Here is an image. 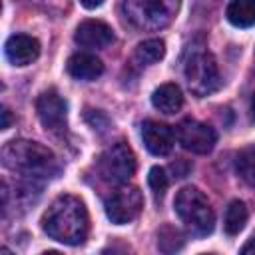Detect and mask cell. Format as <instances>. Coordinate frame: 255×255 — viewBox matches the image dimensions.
Returning <instances> with one entry per match:
<instances>
[{
	"mask_svg": "<svg viewBox=\"0 0 255 255\" xmlns=\"http://www.w3.org/2000/svg\"><path fill=\"white\" fill-rule=\"evenodd\" d=\"M42 229L64 245H82L88 237L90 219L84 203L74 195H60L42 217Z\"/></svg>",
	"mask_w": 255,
	"mask_h": 255,
	"instance_id": "cell-1",
	"label": "cell"
},
{
	"mask_svg": "<svg viewBox=\"0 0 255 255\" xmlns=\"http://www.w3.org/2000/svg\"><path fill=\"white\" fill-rule=\"evenodd\" d=\"M2 161L8 169L20 171L28 177H52L60 171L56 155L38 141L14 139L4 145Z\"/></svg>",
	"mask_w": 255,
	"mask_h": 255,
	"instance_id": "cell-2",
	"label": "cell"
},
{
	"mask_svg": "<svg viewBox=\"0 0 255 255\" xmlns=\"http://www.w3.org/2000/svg\"><path fill=\"white\" fill-rule=\"evenodd\" d=\"M175 213L177 217L185 223V227L195 233V235H207L213 231L215 225V213L207 201V197L203 195V191H199L193 185H187L183 189L177 191L175 201H173Z\"/></svg>",
	"mask_w": 255,
	"mask_h": 255,
	"instance_id": "cell-3",
	"label": "cell"
},
{
	"mask_svg": "<svg viewBox=\"0 0 255 255\" xmlns=\"http://www.w3.org/2000/svg\"><path fill=\"white\" fill-rule=\"evenodd\" d=\"M181 0H124L126 18L139 30H161L169 26Z\"/></svg>",
	"mask_w": 255,
	"mask_h": 255,
	"instance_id": "cell-4",
	"label": "cell"
},
{
	"mask_svg": "<svg viewBox=\"0 0 255 255\" xmlns=\"http://www.w3.org/2000/svg\"><path fill=\"white\" fill-rule=\"evenodd\" d=\"M183 74H185L187 88L199 98L215 92L221 84L217 62L203 46L189 48L187 58L183 62Z\"/></svg>",
	"mask_w": 255,
	"mask_h": 255,
	"instance_id": "cell-5",
	"label": "cell"
},
{
	"mask_svg": "<svg viewBox=\"0 0 255 255\" xmlns=\"http://www.w3.org/2000/svg\"><path fill=\"white\" fill-rule=\"evenodd\" d=\"M135 171V155L131 147L124 141L112 143L108 149L102 151L98 159V173L104 181L122 185L126 183Z\"/></svg>",
	"mask_w": 255,
	"mask_h": 255,
	"instance_id": "cell-6",
	"label": "cell"
},
{
	"mask_svg": "<svg viewBox=\"0 0 255 255\" xmlns=\"http://www.w3.org/2000/svg\"><path fill=\"white\" fill-rule=\"evenodd\" d=\"M143 207V197L137 187H120L106 201V215L112 223L124 225L133 221Z\"/></svg>",
	"mask_w": 255,
	"mask_h": 255,
	"instance_id": "cell-7",
	"label": "cell"
},
{
	"mask_svg": "<svg viewBox=\"0 0 255 255\" xmlns=\"http://www.w3.org/2000/svg\"><path fill=\"white\" fill-rule=\"evenodd\" d=\"M177 141L181 143L183 149L203 155L215 147L217 133L207 124H201L197 120H183L177 126Z\"/></svg>",
	"mask_w": 255,
	"mask_h": 255,
	"instance_id": "cell-8",
	"label": "cell"
},
{
	"mask_svg": "<svg viewBox=\"0 0 255 255\" xmlns=\"http://www.w3.org/2000/svg\"><path fill=\"white\" fill-rule=\"evenodd\" d=\"M36 112H38V118L46 129H52V131L66 129L68 104L56 90H48V92H42L38 96Z\"/></svg>",
	"mask_w": 255,
	"mask_h": 255,
	"instance_id": "cell-9",
	"label": "cell"
},
{
	"mask_svg": "<svg viewBox=\"0 0 255 255\" xmlns=\"http://www.w3.org/2000/svg\"><path fill=\"white\" fill-rule=\"evenodd\" d=\"M141 139L149 153L153 155H167L173 147V129L165 124L145 120L141 124Z\"/></svg>",
	"mask_w": 255,
	"mask_h": 255,
	"instance_id": "cell-10",
	"label": "cell"
},
{
	"mask_svg": "<svg viewBox=\"0 0 255 255\" xmlns=\"http://www.w3.org/2000/svg\"><path fill=\"white\" fill-rule=\"evenodd\" d=\"M74 40L82 48H106L114 42V30L102 20H84L76 28Z\"/></svg>",
	"mask_w": 255,
	"mask_h": 255,
	"instance_id": "cell-11",
	"label": "cell"
},
{
	"mask_svg": "<svg viewBox=\"0 0 255 255\" xmlns=\"http://www.w3.org/2000/svg\"><path fill=\"white\" fill-rule=\"evenodd\" d=\"M4 52L10 64L28 66L40 56V42L28 34H14L6 40Z\"/></svg>",
	"mask_w": 255,
	"mask_h": 255,
	"instance_id": "cell-12",
	"label": "cell"
},
{
	"mask_svg": "<svg viewBox=\"0 0 255 255\" xmlns=\"http://www.w3.org/2000/svg\"><path fill=\"white\" fill-rule=\"evenodd\" d=\"M66 70L72 78L76 80H82V82H92L96 78L102 76L104 72V64L98 56L94 54H88V52H78L74 56L68 58V64H66Z\"/></svg>",
	"mask_w": 255,
	"mask_h": 255,
	"instance_id": "cell-13",
	"label": "cell"
},
{
	"mask_svg": "<svg viewBox=\"0 0 255 255\" xmlns=\"http://www.w3.org/2000/svg\"><path fill=\"white\" fill-rule=\"evenodd\" d=\"M151 104L161 114H175L183 106V94L177 84H161L151 94Z\"/></svg>",
	"mask_w": 255,
	"mask_h": 255,
	"instance_id": "cell-14",
	"label": "cell"
},
{
	"mask_svg": "<svg viewBox=\"0 0 255 255\" xmlns=\"http://www.w3.org/2000/svg\"><path fill=\"white\" fill-rule=\"evenodd\" d=\"M163 56H165V44H163V40L151 38V40H145V42L137 44V48H135V52L131 56V62L137 68H145V66H153Z\"/></svg>",
	"mask_w": 255,
	"mask_h": 255,
	"instance_id": "cell-15",
	"label": "cell"
},
{
	"mask_svg": "<svg viewBox=\"0 0 255 255\" xmlns=\"http://www.w3.org/2000/svg\"><path fill=\"white\" fill-rule=\"evenodd\" d=\"M225 16L237 28L255 26V0H231Z\"/></svg>",
	"mask_w": 255,
	"mask_h": 255,
	"instance_id": "cell-16",
	"label": "cell"
},
{
	"mask_svg": "<svg viewBox=\"0 0 255 255\" xmlns=\"http://www.w3.org/2000/svg\"><path fill=\"white\" fill-rule=\"evenodd\" d=\"M247 205L239 199H233L227 209H225V217H223V229L227 235H237L245 223H247Z\"/></svg>",
	"mask_w": 255,
	"mask_h": 255,
	"instance_id": "cell-17",
	"label": "cell"
},
{
	"mask_svg": "<svg viewBox=\"0 0 255 255\" xmlns=\"http://www.w3.org/2000/svg\"><path fill=\"white\" fill-rule=\"evenodd\" d=\"M235 169L245 183L255 185V143L239 149L235 157Z\"/></svg>",
	"mask_w": 255,
	"mask_h": 255,
	"instance_id": "cell-18",
	"label": "cell"
},
{
	"mask_svg": "<svg viewBox=\"0 0 255 255\" xmlns=\"http://www.w3.org/2000/svg\"><path fill=\"white\" fill-rule=\"evenodd\" d=\"M157 247L163 253H173V251H177V249L183 247V235L175 227L165 225L159 231V235H157Z\"/></svg>",
	"mask_w": 255,
	"mask_h": 255,
	"instance_id": "cell-19",
	"label": "cell"
},
{
	"mask_svg": "<svg viewBox=\"0 0 255 255\" xmlns=\"http://www.w3.org/2000/svg\"><path fill=\"white\" fill-rule=\"evenodd\" d=\"M147 183H149L151 191H153L155 195H159V197H161V195L165 193L167 185H169V179H167V175H165L163 167L153 165V167L149 169V173H147Z\"/></svg>",
	"mask_w": 255,
	"mask_h": 255,
	"instance_id": "cell-20",
	"label": "cell"
},
{
	"mask_svg": "<svg viewBox=\"0 0 255 255\" xmlns=\"http://www.w3.org/2000/svg\"><path fill=\"white\" fill-rule=\"evenodd\" d=\"M10 124H12V118H10V112H8V108H2V129H8L10 128Z\"/></svg>",
	"mask_w": 255,
	"mask_h": 255,
	"instance_id": "cell-21",
	"label": "cell"
},
{
	"mask_svg": "<svg viewBox=\"0 0 255 255\" xmlns=\"http://www.w3.org/2000/svg\"><path fill=\"white\" fill-rule=\"evenodd\" d=\"M241 253H245V255H249V253H253L255 255V237H251L245 245H243V249H241Z\"/></svg>",
	"mask_w": 255,
	"mask_h": 255,
	"instance_id": "cell-22",
	"label": "cell"
},
{
	"mask_svg": "<svg viewBox=\"0 0 255 255\" xmlns=\"http://www.w3.org/2000/svg\"><path fill=\"white\" fill-rule=\"evenodd\" d=\"M80 2H82V6L88 8V10H94V8H98V6L104 4V0H80Z\"/></svg>",
	"mask_w": 255,
	"mask_h": 255,
	"instance_id": "cell-23",
	"label": "cell"
},
{
	"mask_svg": "<svg viewBox=\"0 0 255 255\" xmlns=\"http://www.w3.org/2000/svg\"><path fill=\"white\" fill-rule=\"evenodd\" d=\"M251 118H253V122H255V94H253V98H251Z\"/></svg>",
	"mask_w": 255,
	"mask_h": 255,
	"instance_id": "cell-24",
	"label": "cell"
}]
</instances>
